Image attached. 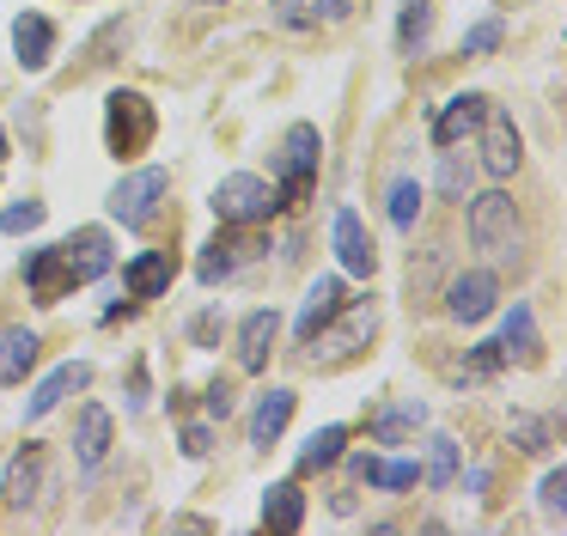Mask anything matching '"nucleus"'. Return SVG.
<instances>
[{
  "label": "nucleus",
  "instance_id": "obj_15",
  "mask_svg": "<svg viewBox=\"0 0 567 536\" xmlns=\"http://www.w3.org/2000/svg\"><path fill=\"white\" fill-rule=\"evenodd\" d=\"M262 250V244L257 238H233V231H226V238H214L208 244V250H202V262H196V275L202 280H208V287H214V280H226V275H238V268H245L250 262V256H257Z\"/></svg>",
  "mask_w": 567,
  "mask_h": 536
},
{
  "label": "nucleus",
  "instance_id": "obj_9",
  "mask_svg": "<svg viewBox=\"0 0 567 536\" xmlns=\"http://www.w3.org/2000/svg\"><path fill=\"white\" fill-rule=\"evenodd\" d=\"M336 317H342V280H336V275H318V280L306 287V305H299V317H293V336L311 348V336H318L323 323H336Z\"/></svg>",
  "mask_w": 567,
  "mask_h": 536
},
{
  "label": "nucleus",
  "instance_id": "obj_29",
  "mask_svg": "<svg viewBox=\"0 0 567 536\" xmlns=\"http://www.w3.org/2000/svg\"><path fill=\"white\" fill-rule=\"evenodd\" d=\"M415 219H421V183L415 177H396L391 183V226L396 231H415Z\"/></svg>",
  "mask_w": 567,
  "mask_h": 536
},
{
  "label": "nucleus",
  "instance_id": "obj_34",
  "mask_svg": "<svg viewBox=\"0 0 567 536\" xmlns=\"http://www.w3.org/2000/svg\"><path fill=\"white\" fill-rule=\"evenodd\" d=\"M43 226V202H19L0 214V231H38Z\"/></svg>",
  "mask_w": 567,
  "mask_h": 536
},
{
  "label": "nucleus",
  "instance_id": "obj_26",
  "mask_svg": "<svg viewBox=\"0 0 567 536\" xmlns=\"http://www.w3.org/2000/svg\"><path fill=\"white\" fill-rule=\"evenodd\" d=\"M501 353H518L525 365L543 360V341H537V323H530V305H513V317H506V329H501Z\"/></svg>",
  "mask_w": 567,
  "mask_h": 536
},
{
  "label": "nucleus",
  "instance_id": "obj_18",
  "mask_svg": "<svg viewBox=\"0 0 567 536\" xmlns=\"http://www.w3.org/2000/svg\"><path fill=\"white\" fill-rule=\"evenodd\" d=\"M74 451H80V470H99V463L111 457V409H99V402H86V409H80Z\"/></svg>",
  "mask_w": 567,
  "mask_h": 536
},
{
  "label": "nucleus",
  "instance_id": "obj_13",
  "mask_svg": "<svg viewBox=\"0 0 567 536\" xmlns=\"http://www.w3.org/2000/svg\"><path fill=\"white\" fill-rule=\"evenodd\" d=\"M43 482H50V457H43V445H25L13 463H7V482H0V499H7V506H31Z\"/></svg>",
  "mask_w": 567,
  "mask_h": 536
},
{
  "label": "nucleus",
  "instance_id": "obj_20",
  "mask_svg": "<svg viewBox=\"0 0 567 536\" xmlns=\"http://www.w3.org/2000/svg\"><path fill=\"white\" fill-rule=\"evenodd\" d=\"M287 421H293V390H269V396L257 402V414H250V445L269 451L275 439L287 433Z\"/></svg>",
  "mask_w": 567,
  "mask_h": 536
},
{
  "label": "nucleus",
  "instance_id": "obj_21",
  "mask_svg": "<svg viewBox=\"0 0 567 536\" xmlns=\"http://www.w3.org/2000/svg\"><path fill=\"white\" fill-rule=\"evenodd\" d=\"M38 348L43 341L31 329H7L0 336V384H25V372L38 365Z\"/></svg>",
  "mask_w": 567,
  "mask_h": 536
},
{
  "label": "nucleus",
  "instance_id": "obj_11",
  "mask_svg": "<svg viewBox=\"0 0 567 536\" xmlns=\"http://www.w3.org/2000/svg\"><path fill=\"white\" fill-rule=\"evenodd\" d=\"M488 104L494 97H482V92H457L452 104L433 116V146H457V141H470L476 134V122L488 116Z\"/></svg>",
  "mask_w": 567,
  "mask_h": 536
},
{
  "label": "nucleus",
  "instance_id": "obj_8",
  "mask_svg": "<svg viewBox=\"0 0 567 536\" xmlns=\"http://www.w3.org/2000/svg\"><path fill=\"white\" fill-rule=\"evenodd\" d=\"M494 292H501V280H494L488 268H470V275H457L452 287H445V311H452L457 323H482V317L494 311Z\"/></svg>",
  "mask_w": 567,
  "mask_h": 536
},
{
  "label": "nucleus",
  "instance_id": "obj_16",
  "mask_svg": "<svg viewBox=\"0 0 567 536\" xmlns=\"http://www.w3.org/2000/svg\"><path fill=\"white\" fill-rule=\"evenodd\" d=\"M13 49H19V61H25L31 73H38V68H50L55 24L43 19V12H19V19H13Z\"/></svg>",
  "mask_w": 567,
  "mask_h": 536
},
{
  "label": "nucleus",
  "instance_id": "obj_31",
  "mask_svg": "<svg viewBox=\"0 0 567 536\" xmlns=\"http://www.w3.org/2000/svg\"><path fill=\"white\" fill-rule=\"evenodd\" d=\"M513 445L530 451V457H543V451H549V421H537V414H513Z\"/></svg>",
  "mask_w": 567,
  "mask_h": 536
},
{
  "label": "nucleus",
  "instance_id": "obj_19",
  "mask_svg": "<svg viewBox=\"0 0 567 536\" xmlns=\"http://www.w3.org/2000/svg\"><path fill=\"white\" fill-rule=\"evenodd\" d=\"M372 323H379V317H372V305H367V311H354V317H348V323H342V329H330V323H323V329H318V336H311V341H318V348H323V353H318V360H323V365H336V360H348V353H354V348H360V341H367V336H372Z\"/></svg>",
  "mask_w": 567,
  "mask_h": 536
},
{
  "label": "nucleus",
  "instance_id": "obj_37",
  "mask_svg": "<svg viewBox=\"0 0 567 536\" xmlns=\"http://www.w3.org/2000/svg\"><path fill=\"white\" fill-rule=\"evenodd\" d=\"M208 451H214V426L208 421L184 426V457H208Z\"/></svg>",
  "mask_w": 567,
  "mask_h": 536
},
{
  "label": "nucleus",
  "instance_id": "obj_27",
  "mask_svg": "<svg viewBox=\"0 0 567 536\" xmlns=\"http://www.w3.org/2000/svg\"><path fill=\"white\" fill-rule=\"evenodd\" d=\"M342 445H348V426H318V433L306 439V451H299V470H330L336 457H342Z\"/></svg>",
  "mask_w": 567,
  "mask_h": 536
},
{
  "label": "nucleus",
  "instance_id": "obj_10",
  "mask_svg": "<svg viewBox=\"0 0 567 536\" xmlns=\"http://www.w3.org/2000/svg\"><path fill=\"white\" fill-rule=\"evenodd\" d=\"M275 336H281V311H275V305L250 311L245 323H238V365H245V372H262L269 353H275Z\"/></svg>",
  "mask_w": 567,
  "mask_h": 536
},
{
  "label": "nucleus",
  "instance_id": "obj_12",
  "mask_svg": "<svg viewBox=\"0 0 567 536\" xmlns=\"http://www.w3.org/2000/svg\"><path fill=\"white\" fill-rule=\"evenodd\" d=\"M330 238H336V256H342V268H348V275H360V280H367L372 268H379V250H372V238H367V226H360V214H354V207H342V214H336Z\"/></svg>",
  "mask_w": 567,
  "mask_h": 536
},
{
  "label": "nucleus",
  "instance_id": "obj_39",
  "mask_svg": "<svg viewBox=\"0 0 567 536\" xmlns=\"http://www.w3.org/2000/svg\"><path fill=\"white\" fill-rule=\"evenodd\" d=\"M348 12H354V0H318V19L323 24H342Z\"/></svg>",
  "mask_w": 567,
  "mask_h": 536
},
{
  "label": "nucleus",
  "instance_id": "obj_32",
  "mask_svg": "<svg viewBox=\"0 0 567 536\" xmlns=\"http://www.w3.org/2000/svg\"><path fill=\"white\" fill-rule=\"evenodd\" d=\"M440 189L452 195V202H464V189H470V158L440 153Z\"/></svg>",
  "mask_w": 567,
  "mask_h": 536
},
{
  "label": "nucleus",
  "instance_id": "obj_2",
  "mask_svg": "<svg viewBox=\"0 0 567 536\" xmlns=\"http://www.w3.org/2000/svg\"><path fill=\"white\" fill-rule=\"evenodd\" d=\"M464 231L482 256H513L518 250V207L506 189H482L464 214Z\"/></svg>",
  "mask_w": 567,
  "mask_h": 536
},
{
  "label": "nucleus",
  "instance_id": "obj_30",
  "mask_svg": "<svg viewBox=\"0 0 567 536\" xmlns=\"http://www.w3.org/2000/svg\"><path fill=\"white\" fill-rule=\"evenodd\" d=\"M421 475H427L433 487H445V482H452V475H457V439L433 433V439H427V470H421Z\"/></svg>",
  "mask_w": 567,
  "mask_h": 536
},
{
  "label": "nucleus",
  "instance_id": "obj_40",
  "mask_svg": "<svg viewBox=\"0 0 567 536\" xmlns=\"http://www.w3.org/2000/svg\"><path fill=\"white\" fill-rule=\"evenodd\" d=\"M0 158H7V128H0Z\"/></svg>",
  "mask_w": 567,
  "mask_h": 536
},
{
  "label": "nucleus",
  "instance_id": "obj_38",
  "mask_svg": "<svg viewBox=\"0 0 567 536\" xmlns=\"http://www.w3.org/2000/svg\"><path fill=\"white\" fill-rule=\"evenodd\" d=\"M208 414H214V421L233 414V384H226V378H214V384H208Z\"/></svg>",
  "mask_w": 567,
  "mask_h": 536
},
{
  "label": "nucleus",
  "instance_id": "obj_25",
  "mask_svg": "<svg viewBox=\"0 0 567 536\" xmlns=\"http://www.w3.org/2000/svg\"><path fill=\"white\" fill-rule=\"evenodd\" d=\"M354 475H360V482H372V487H391V494H396V487H415L421 482V470H415V457H354Z\"/></svg>",
  "mask_w": 567,
  "mask_h": 536
},
{
  "label": "nucleus",
  "instance_id": "obj_35",
  "mask_svg": "<svg viewBox=\"0 0 567 536\" xmlns=\"http://www.w3.org/2000/svg\"><path fill=\"white\" fill-rule=\"evenodd\" d=\"M275 19H281L287 31H299V24L318 19V0H275Z\"/></svg>",
  "mask_w": 567,
  "mask_h": 536
},
{
  "label": "nucleus",
  "instance_id": "obj_14",
  "mask_svg": "<svg viewBox=\"0 0 567 536\" xmlns=\"http://www.w3.org/2000/svg\"><path fill=\"white\" fill-rule=\"evenodd\" d=\"M25 287L38 292L43 305H55L62 292H74V275H68V262H62V250H55V244H50V250H31L25 256Z\"/></svg>",
  "mask_w": 567,
  "mask_h": 536
},
{
  "label": "nucleus",
  "instance_id": "obj_17",
  "mask_svg": "<svg viewBox=\"0 0 567 536\" xmlns=\"http://www.w3.org/2000/svg\"><path fill=\"white\" fill-rule=\"evenodd\" d=\"M86 384H92V365H86V360H68V365H55V372L38 384V396L25 402V414H31V421H43V414H50L55 402L68 396V390H86Z\"/></svg>",
  "mask_w": 567,
  "mask_h": 536
},
{
  "label": "nucleus",
  "instance_id": "obj_33",
  "mask_svg": "<svg viewBox=\"0 0 567 536\" xmlns=\"http://www.w3.org/2000/svg\"><path fill=\"white\" fill-rule=\"evenodd\" d=\"M488 49H501V19H482L464 31V55H488Z\"/></svg>",
  "mask_w": 567,
  "mask_h": 536
},
{
  "label": "nucleus",
  "instance_id": "obj_5",
  "mask_svg": "<svg viewBox=\"0 0 567 536\" xmlns=\"http://www.w3.org/2000/svg\"><path fill=\"white\" fill-rule=\"evenodd\" d=\"M165 189H172V177H165L159 165H147V171H128V177L111 189V214L123 219V226H147V219L159 214Z\"/></svg>",
  "mask_w": 567,
  "mask_h": 536
},
{
  "label": "nucleus",
  "instance_id": "obj_23",
  "mask_svg": "<svg viewBox=\"0 0 567 536\" xmlns=\"http://www.w3.org/2000/svg\"><path fill=\"white\" fill-rule=\"evenodd\" d=\"M123 280H128V299H159V292L172 287V256H165V250H147V256H135Z\"/></svg>",
  "mask_w": 567,
  "mask_h": 536
},
{
  "label": "nucleus",
  "instance_id": "obj_36",
  "mask_svg": "<svg viewBox=\"0 0 567 536\" xmlns=\"http://www.w3.org/2000/svg\"><path fill=\"white\" fill-rule=\"evenodd\" d=\"M537 499H543V512H567V470H549V475H543Z\"/></svg>",
  "mask_w": 567,
  "mask_h": 536
},
{
  "label": "nucleus",
  "instance_id": "obj_3",
  "mask_svg": "<svg viewBox=\"0 0 567 536\" xmlns=\"http://www.w3.org/2000/svg\"><path fill=\"white\" fill-rule=\"evenodd\" d=\"M153 128H159V116H153L147 97H141V92H111V104H104V141H111L116 158L147 153Z\"/></svg>",
  "mask_w": 567,
  "mask_h": 536
},
{
  "label": "nucleus",
  "instance_id": "obj_1",
  "mask_svg": "<svg viewBox=\"0 0 567 536\" xmlns=\"http://www.w3.org/2000/svg\"><path fill=\"white\" fill-rule=\"evenodd\" d=\"M318 158H323V134L311 128V122H293V128L281 134V153H275V195H281V207H299L311 195Z\"/></svg>",
  "mask_w": 567,
  "mask_h": 536
},
{
  "label": "nucleus",
  "instance_id": "obj_7",
  "mask_svg": "<svg viewBox=\"0 0 567 536\" xmlns=\"http://www.w3.org/2000/svg\"><path fill=\"white\" fill-rule=\"evenodd\" d=\"M55 250H62L74 287H86V280H99L104 268H111V231H104V226H80L74 238H62Z\"/></svg>",
  "mask_w": 567,
  "mask_h": 536
},
{
  "label": "nucleus",
  "instance_id": "obj_24",
  "mask_svg": "<svg viewBox=\"0 0 567 536\" xmlns=\"http://www.w3.org/2000/svg\"><path fill=\"white\" fill-rule=\"evenodd\" d=\"M262 524H269V530H299V524H306V494H299V482H275L269 494H262Z\"/></svg>",
  "mask_w": 567,
  "mask_h": 536
},
{
  "label": "nucleus",
  "instance_id": "obj_22",
  "mask_svg": "<svg viewBox=\"0 0 567 536\" xmlns=\"http://www.w3.org/2000/svg\"><path fill=\"white\" fill-rule=\"evenodd\" d=\"M427 421V402H391V409H379L372 414V439H379V445H403L409 433H415V426Z\"/></svg>",
  "mask_w": 567,
  "mask_h": 536
},
{
  "label": "nucleus",
  "instance_id": "obj_6",
  "mask_svg": "<svg viewBox=\"0 0 567 536\" xmlns=\"http://www.w3.org/2000/svg\"><path fill=\"white\" fill-rule=\"evenodd\" d=\"M476 134H482V171H488V177H513V171H518V158H525V146H518L513 116L488 104V116L476 122Z\"/></svg>",
  "mask_w": 567,
  "mask_h": 536
},
{
  "label": "nucleus",
  "instance_id": "obj_4",
  "mask_svg": "<svg viewBox=\"0 0 567 536\" xmlns=\"http://www.w3.org/2000/svg\"><path fill=\"white\" fill-rule=\"evenodd\" d=\"M275 207H281L275 183L250 177V171H233V177H220V189H214V214H220V226H262Z\"/></svg>",
  "mask_w": 567,
  "mask_h": 536
},
{
  "label": "nucleus",
  "instance_id": "obj_28",
  "mask_svg": "<svg viewBox=\"0 0 567 536\" xmlns=\"http://www.w3.org/2000/svg\"><path fill=\"white\" fill-rule=\"evenodd\" d=\"M427 31H433V7L427 0H409L403 19H396V49H403V55H421V49H427Z\"/></svg>",
  "mask_w": 567,
  "mask_h": 536
}]
</instances>
